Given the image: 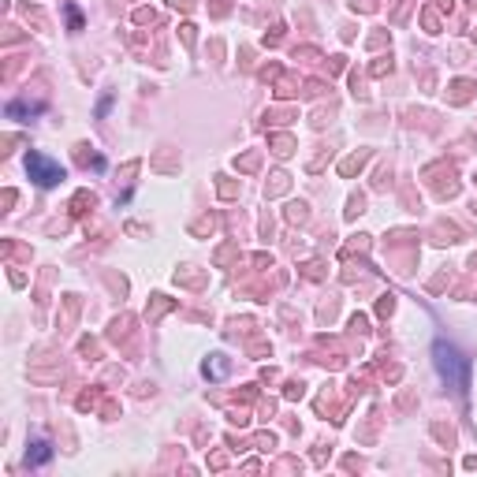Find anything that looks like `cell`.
<instances>
[{
  "mask_svg": "<svg viewBox=\"0 0 477 477\" xmlns=\"http://www.w3.org/2000/svg\"><path fill=\"white\" fill-rule=\"evenodd\" d=\"M26 176L34 179L38 187L49 190V187H56V183L68 176V172H63L52 157H45V153H30V157H26Z\"/></svg>",
  "mask_w": 477,
  "mask_h": 477,
  "instance_id": "cell-2",
  "label": "cell"
},
{
  "mask_svg": "<svg viewBox=\"0 0 477 477\" xmlns=\"http://www.w3.org/2000/svg\"><path fill=\"white\" fill-rule=\"evenodd\" d=\"M432 362H437V373L448 388H455L459 395L470 392V358H466L455 343H448V340L432 343Z\"/></svg>",
  "mask_w": 477,
  "mask_h": 477,
  "instance_id": "cell-1",
  "label": "cell"
},
{
  "mask_svg": "<svg viewBox=\"0 0 477 477\" xmlns=\"http://www.w3.org/2000/svg\"><path fill=\"white\" fill-rule=\"evenodd\" d=\"M52 459V448H49V440H34V444H30V448H26V462L30 466H45Z\"/></svg>",
  "mask_w": 477,
  "mask_h": 477,
  "instance_id": "cell-3",
  "label": "cell"
},
{
  "mask_svg": "<svg viewBox=\"0 0 477 477\" xmlns=\"http://www.w3.org/2000/svg\"><path fill=\"white\" fill-rule=\"evenodd\" d=\"M68 19H71V30L82 26V19H79V12H75V8H68Z\"/></svg>",
  "mask_w": 477,
  "mask_h": 477,
  "instance_id": "cell-4",
  "label": "cell"
}]
</instances>
